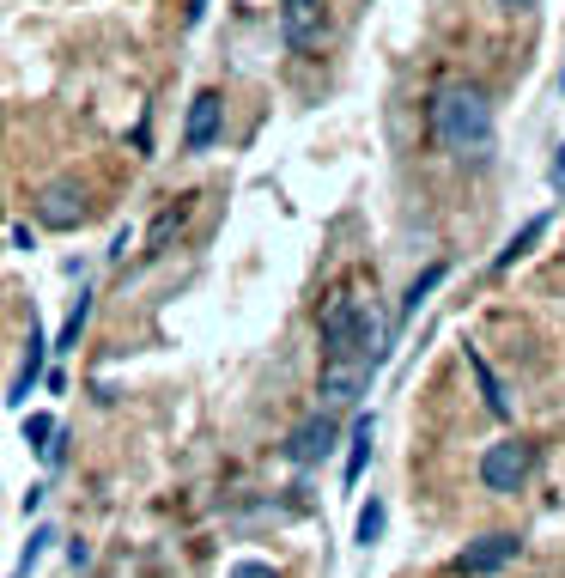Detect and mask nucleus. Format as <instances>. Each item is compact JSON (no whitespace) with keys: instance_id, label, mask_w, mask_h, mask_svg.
I'll return each mask as SVG.
<instances>
[{"instance_id":"nucleus-1","label":"nucleus","mask_w":565,"mask_h":578,"mask_svg":"<svg viewBox=\"0 0 565 578\" xmlns=\"http://www.w3.org/2000/svg\"><path fill=\"white\" fill-rule=\"evenodd\" d=\"M432 140L444 153H487L493 147V104L480 86H444L432 98Z\"/></svg>"},{"instance_id":"nucleus-2","label":"nucleus","mask_w":565,"mask_h":578,"mask_svg":"<svg viewBox=\"0 0 565 578\" xmlns=\"http://www.w3.org/2000/svg\"><path fill=\"white\" fill-rule=\"evenodd\" d=\"M535 469V451L523 439H505V445H487V457H480V481H487L493 493H517Z\"/></svg>"},{"instance_id":"nucleus-3","label":"nucleus","mask_w":565,"mask_h":578,"mask_svg":"<svg viewBox=\"0 0 565 578\" xmlns=\"http://www.w3.org/2000/svg\"><path fill=\"white\" fill-rule=\"evenodd\" d=\"M37 220L55 226V232H73L79 220H86V189H79L73 177H55V183L37 195Z\"/></svg>"},{"instance_id":"nucleus-4","label":"nucleus","mask_w":565,"mask_h":578,"mask_svg":"<svg viewBox=\"0 0 565 578\" xmlns=\"http://www.w3.org/2000/svg\"><path fill=\"white\" fill-rule=\"evenodd\" d=\"M371 384V366H353V359H329V372H322V414H341L365 396Z\"/></svg>"},{"instance_id":"nucleus-5","label":"nucleus","mask_w":565,"mask_h":578,"mask_svg":"<svg viewBox=\"0 0 565 578\" xmlns=\"http://www.w3.org/2000/svg\"><path fill=\"white\" fill-rule=\"evenodd\" d=\"M335 451V414H310L292 439H286V457L298 463V469H310V463H322Z\"/></svg>"},{"instance_id":"nucleus-6","label":"nucleus","mask_w":565,"mask_h":578,"mask_svg":"<svg viewBox=\"0 0 565 578\" xmlns=\"http://www.w3.org/2000/svg\"><path fill=\"white\" fill-rule=\"evenodd\" d=\"M353 335H359V305L335 299L329 311H322V353H329V359H353Z\"/></svg>"},{"instance_id":"nucleus-7","label":"nucleus","mask_w":565,"mask_h":578,"mask_svg":"<svg viewBox=\"0 0 565 578\" xmlns=\"http://www.w3.org/2000/svg\"><path fill=\"white\" fill-rule=\"evenodd\" d=\"M517 548H523L517 536H480V542H474V548H468V554L456 560V572H462V578L499 572V566H511V560H517Z\"/></svg>"},{"instance_id":"nucleus-8","label":"nucleus","mask_w":565,"mask_h":578,"mask_svg":"<svg viewBox=\"0 0 565 578\" xmlns=\"http://www.w3.org/2000/svg\"><path fill=\"white\" fill-rule=\"evenodd\" d=\"M213 140H219V98L201 92V98L189 104V122H183V147H189V153H207Z\"/></svg>"},{"instance_id":"nucleus-9","label":"nucleus","mask_w":565,"mask_h":578,"mask_svg":"<svg viewBox=\"0 0 565 578\" xmlns=\"http://www.w3.org/2000/svg\"><path fill=\"white\" fill-rule=\"evenodd\" d=\"M25 347H31V353H25V366H19V384H13V396H7V402H31V390L43 384V366H49V341H43L37 329H31V341H25Z\"/></svg>"},{"instance_id":"nucleus-10","label":"nucleus","mask_w":565,"mask_h":578,"mask_svg":"<svg viewBox=\"0 0 565 578\" xmlns=\"http://www.w3.org/2000/svg\"><path fill=\"white\" fill-rule=\"evenodd\" d=\"M353 353H365L371 359V372L389 359V323L383 317H371V311H359V335H353Z\"/></svg>"},{"instance_id":"nucleus-11","label":"nucleus","mask_w":565,"mask_h":578,"mask_svg":"<svg viewBox=\"0 0 565 578\" xmlns=\"http://www.w3.org/2000/svg\"><path fill=\"white\" fill-rule=\"evenodd\" d=\"M468 372H474V384H480V396H487V408H493V414L505 420V414H511V396H505V384L493 378V366H487V359H480L474 347H468Z\"/></svg>"},{"instance_id":"nucleus-12","label":"nucleus","mask_w":565,"mask_h":578,"mask_svg":"<svg viewBox=\"0 0 565 578\" xmlns=\"http://www.w3.org/2000/svg\"><path fill=\"white\" fill-rule=\"evenodd\" d=\"M541 238H547V220H529V226H523V232H517V238H511V244H505V250H499V262H493V268H499V274H505V268H511V262H517V256H529V250H535V244H541Z\"/></svg>"},{"instance_id":"nucleus-13","label":"nucleus","mask_w":565,"mask_h":578,"mask_svg":"<svg viewBox=\"0 0 565 578\" xmlns=\"http://www.w3.org/2000/svg\"><path fill=\"white\" fill-rule=\"evenodd\" d=\"M365 463H371V420H353V451H347V487L365 475Z\"/></svg>"},{"instance_id":"nucleus-14","label":"nucleus","mask_w":565,"mask_h":578,"mask_svg":"<svg viewBox=\"0 0 565 578\" xmlns=\"http://www.w3.org/2000/svg\"><path fill=\"white\" fill-rule=\"evenodd\" d=\"M438 280H444V262H432V268H426V274H420V280L408 286V299H401V317H414V311L426 305V293H432V286H438Z\"/></svg>"},{"instance_id":"nucleus-15","label":"nucleus","mask_w":565,"mask_h":578,"mask_svg":"<svg viewBox=\"0 0 565 578\" xmlns=\"http://www.w3.org/2000/svg\"><path fill=\"white\" fill-rule=\"evenodd\" d=\"M86 317H92V293H79V305L67 311V323H61V341H55V353H67L73 341H79V329H86Z\"/></svg>"},{"instance_id":"nucleus-16","label":"nucleus","mask_w":565,"mask_h":578,"mask_svg":"<svg viewBox=\"0 0 565 578\" xmlns=\"http://www.w3.org/2000/svg\"><path fill=\"white\" fill-rule=\"evenodd\" d=\"M286 37L304 49V43L316 37V7H286Z\"/></svg>"},{"instance_id":"nucleus-17","label":"nucleus","mask_w":565,"mask_h":578,"mask_svg":"<svg viewBox=\"0 0 565 578\" xmlns=\"http://www.w3.org/2000/svg\"><path fill=\"white\" fill-rule=\"evenodd\" d=\"M383 524H389V512H383V499H371L365 512H359V548H371V542L383 536Z\"/></svg>"},{"instance_id":"nucleus-18","label":"nucleus","mask_w":565,"mask_h":578,"mask_svg":"<svg viewBox=\"0 0 565 578\" xmlns=\"http://www.w3.org/2000/svg\"><path fill=\"white\" fill-rule=\"evenodd\" d=\"M49 542H55V530H43V524H37V530H31V542H25V560H19V572H31V566L43 560V548H49Z\"/></svg>"},{"instance_id":"nucleus-19","label":"nucleus","mask_w":565,"mask_h":578,"mask_svg":"<svg viewBox=\"0 0 565 578\" xmlns=\"http://www.w3.org/2000/svg\"><path fill=\"white\" fill-rule=\"evenodd\" d=\"M231 578H280V572H274V566H262V560H237V566H231Z\"/></svg>"},{"instance_id":"nucleus-20","label":"nucleus","mask_w":565,"mask_h":578,"mask_svg":"<svg viewBox=\"0 0 565 578\" xmlns=\"http://www.w3.org/2000/svg\"><path fill=\"white\" fill-rule=\"evenodd\" d=\"M553 189H559V195H565V147H559V153H553Z\"/></svg>"},{"instance_id":"nucleus-21","label":"nucleus","mask_w":565,"mask_h":578,"mask_svg":"<svg viewBox=\"0 0 565 578\" xmlns=\"http://www.w3.org/2000/svg\"><path fill=\"white\" fill-rule=\"evenodd\" d=\"M286 7H316V0H286Z\"/></svg>"},{"instance_id":"nucleus-22","label":"nucleus","mask_w":565,"mask_h":578,"mask_svg":"<svg viewBox=\"0 0 565 578\" xmlns=\"http://www.w3.org/2000/svg\"><path fill=\"white\" fill-rule=\"evenodd\" d=\"M505 7H517V13H523V7H529V0H505Z\"/></svg>"},{"instance_id":"nucleus-23","label":"nucleus","mask_w":565,"mask_h":578,"mask_svg":"<svg viewBox=\"0 0 565 578\" xmlns=\"http://www.w3.org/2000/svg\"><path fill=\"white\" fill-rule=\"evenodd\" d=\"M19 578H25V572H19Z\"/></svg>"}]
</instances>
